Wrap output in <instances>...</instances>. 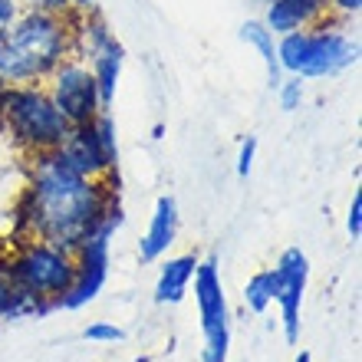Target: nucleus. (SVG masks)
Returning a JSON list of instances; mask_svg holds the SVG:
<instances>
[{
    "mask_svg": "<svg viewBox=\"0 0 362 362\" xmlns=\"http://www.w3.org/2000/svg\"><path fill=\"white\" fill-rule=\"evenodd\" d=\"M122 59H125V49L119 40L105 43L103 49H95L93 57L86 59V66L93 69L95 76V86H99V95H103V105L109 109L115 95V86H119V76H122Z\"/></svg>",
    "mask_w": 362,
    "mask_h": 362,
    "instance_id": "obj_14",
    "label": "nucleus"
},
{
    "mask_svg": "<svg viewBox=\"0 0 362 362\" xmlns=\"http://www.w3.org/2000/svg\"><path fill=\"white\" fill-rule=\"evenodd\" d=\"M194 303L201 316V333H204V362H228L230 349V313L224 300V284H221L218 264L214 260H198L194 267Z\"/></svg>",
    "mask_w": 362,
    "mask_h": 362,
    "instance_id": "obj_7",
    "label": "nucleus"
},
{
    "mask_svg": "<svg viewBox=\"0 0 362 362\" xmlns=\"http://www.w3.org/2000/svg\"><path fill=\"white\" fill-rule=\"evenodd\" d=\"M362 10V0H329V13H339V17H356Z\"/></svg>",
    "mask_w": 362,
    "mask_h": 362,
    "instance_id": "obj_22",
    "label": "nucleus"
},
{
    "mask_svg": "<svg viewBox=\"0 0 362 362\" xmlns=\"http://www.w3.org/2000/svg\"><path fill=\"white\" fill-rule=\"evenodd\" d=\"M276 95H280V109H284V112H296V109H300V103H303V79H300V76L280 79Z\"/></svg>",
    "mask_w": 362,
    "mask_h": 362,
    "instance_id": "obj_17",
    "label": "nucleus"
},
{
    "mask_svg": "<svg viewBox=\"0 0 362 362\" xmlns=\"http://www.w3.org/2000/svg\"><path fill=\"white\" fill-rule=\"evenodd\" d=\"M276 59H280L284 73L300 79L339 76L359 59V43L346 37L339 27L316 23V27H303L280 37Z\"/></svg>",
    "mask_w": 362,
    "mask_h": 362,
    "instance_id": "obj_5",
    "label": "nucleus"
},
{
    "mask_svg": "<svg viewBox=\"0 0 362 362\" xmlns=\"http://www.w3.org/2000/svg\"><path fill=\"white\" fill-rule=\"evenodd\" d=\"M20 0H0V37L7 33L10 27H13V20L20 17Z\"/></svg>",
    "mask_w": 362,
    "mask_h": 362,
    "instance_id": "obj_21",
    "label": "nucleus"
},
{
    "mask_svg": "<svg viewBox=\"0 0 362 362\" xmlns=\"http://www.w3.org/2000/svg\"><path fill=\"white\" fill-rule=\"evenodd\" d=\"M254 158H257V139H254V135H247V139H244V145H240V155H238V175H240V178H247V175H250Z\"/></svg>",
    "mask_w": 362,
    "mask_h": 362,
    "instance_id": "obj_19",
    "label": "nucleus"
},
{
    "mask_svg": "<svg viewBox=\"0 0 362 362\" xmlns=\"http://www.w3.org/2000/svg\"><path fill=\"white\" fill-rule=\"evenodd\" d=\"M73 17L53 10L27 7L20 10L13 27L0 37V83L30 86L47 83L49 73L73 57Z\"/></svg>",
    "mask_w": 362,
    "mask_h": 362,
    "instance_id": "obj_2",
    "label": "nucleus"
},
{
    "mask_svg": "<svg viewBox=\"0 0 362 362\" xmlns=\"http://www.w3.org/2000/svg\"><path fill=\"white\" fill-rule=\"evenodd\" d=\"M122 224V211L115 204L105 221L89 234L76 250V274H73V284L66 286V293L57 300V310H83L86 303H93L95 296L103 293L105 276H109V238L115 234V228Z\"/></svg>",
    "mask_w": 362,
    "mask_h": 362,
    "instance_id": "obj_6",
    "label": "nucleus"
},
{
    "mask_svg": "<svg viewBox=\"0 0 362 362\" xmlns=\"http://www.w3.org/2000/svg\"><path fill=\"white\" fill-rule=\"evenodd\" d=\"M276 293H280V274H276V267H267L247 280V286H244V303H247L254 313H267L270 306L276 303Z\"/></svg>",
    "mask_w": 362,
    "mask_h": 362,
    "instance_id": "obj_16",
    "label": "nucleus"
},
{
    "mask_svg": "<svg viewBox=\"0 0 362 362\" xmlns=\"http://www.w3.org/2000/svg\"><path fill=\"white\" fill-rule=\"evenodd\" d=\"M27 7H37V10H53V13H69V0H27Z\"/></svg>",
    "mask_w": 362,
    "mask_h": 362,
    "instance_id": "obj_23",
    "label": "nucleus"
},
{
    "mask_svg": "<svg viewBox=\"0 0 362 362\" xmlns=\"http://www.w3.org/2000/svg\"><path fill=\"white\" fill-rule=\"evenodd\" d=\"M115 208L109 178H86L73 172L57 152L30 158L27 188L13 214V240H49L57 247L76 250Z\"/></svg>",
    "mask_w": 362,
    "mask_h": 362,
    "instance_id": "obj_1",
    "label": "nucleus"
},
{
    "mask_svg": "<svg viewBox=\"0 0 362 362\" xmlns=\"http://www.w3.org/2000/svg\"><path fill=\"white\" fill-rule=\"evenodd\" d=\"M267 4H270V0H267Z\"/></svg>",
    "mask_w": 362,
    "mask_h": 362,
    "instance_id": "obj_26",
    "label": "nucleus"
},
{
    "mask_svg": "<svg viewBox=\"0 0 362 362\" xmlns=\"http://www.w3.org/2000/svg\"><path fill=\"white\" fill-rule=\"evenodd\" d=\"M346 230H349L353 240L362 238V194L359 191L353 194V204H349V214H346Z\"/></svg>",
    "mask_w": 362,
    "mask_h": 362,
    "instance_id": "obj_20",
    "label": "nucleus"
},
{
    "mask_svg": "<svg viewBox=\"0 0 362 362\" xmlns=\"http://www.w3.org/2000/svg\"><path fill=\"white\" fill-rule=\"evenodd\" d=\"M69 7L76 10V13H86V10L95 7V0H69Z\"/></svg>",
    "mask_w": 362,
    "mask_h": 362,
    "instance_id": "obj_24",
    "label": "nucleus"
},
{
    "mask_svg": "<svg viewBox=\"0 0 362 362\" xmlns=\"http://www.w3.org/2000/svg\"><path fill=\"white\" fill-rule=\"evenodd\" d=\"M57 155L73 168V172L86 175V178H109L119 158L115 148V125L109 112H99L93 122L73 125Z\"/></svg>",
    "mask_w": 362,
    "mask_h": 362,
    "instance_id": "obj_8",
    "label": "nucleus"
},
{
    "mask_svg": "<svg viewBox=\"0 0 362 362\" xmlns=\"http://www.w3.org/2000/svg\"><path fill=\"white\" fill-rule=\"evenodd\" d=\"M198 267V257L194 254H181V257H168L162 264V274H158V284H155V300L158 303H181L185 293H188V284Z\"/></svg>",
    "mask_w": 362,
    "mask_h": 362,
    "instance_id": "obj_13",
    "label": "nucleus"
},
{
    "mask_svg": "<svg viewBox=\"0 0 362 362\" xmlns=\"http://www.w3.org/2000/svg\"><path fill=\"white\" fill-rule=\"evenodd\" d=\"M276 274H280V293H276V306H280V323H284L286 343L300 339V303H303L306 276H310V260L300 247H286L276 260Z\"/></svg>",
    "mask_w": 362,
    "mask_h": 362,
    "instance_id": "obj_10",
    "label": "nucleus"
},
{
    "mask_svg": "<svg viewBox=\"0 0 362 362\" xmlns=\"http://www.w3.org/2000/svg\"><path fill=\"white\" fill-rule=\"evenodd\" d=\"M296 362H313V356H310V353H300V356H296Z\"/></svg>",
    "mask_w": 362,
    "mask_h": 362,
    "instance_id": "obj_25",
    "label": "nucleus"
},
{
    "mask_svg": "<svg viewBox=\"0 0 362 362\" xmlns=\"http://www.w3.org/2000/svg\"><path fill=\"white\" fill-rule=\"evenodd\" d=\"M175 238H178V204H175V198L162 194V198L155 201V211H152V221H148L145 238L139 240V257H142V264L162 260L165 254H168V247L175 244Z\"/></svg>",
    "mask_w": 362,
    "mask_h": 362,
    "instance_id": "obj_12",
    "label": "nucleus"
},
{
    "mask_svg": "<svg viewBox=\"0 0 362 362\" xmlns=\"http://www.w3.org/2000/svg\"><path fill=\"white\" fill-rule=\"evenodd\" d=\"M43 86H47L53 105H57L59 115H63L69 125H86V122H93L99 112H105L93 69L76 57L63 59V63L49 73V79Z\"/></svg>",
    "mask_w": 362,
    "mask_h": 362,
    "instance_id": "obj_9",
    "label": "nucleus"
},
{
    "mask_svg": "<svg viewBox=\"0 0 362 362\" xmlns=\"http://www.w3.org/2000/svg\"><path fill=\"white\" fill-rule=\"evenodd\" d=\"M4 274H7L10 286H17L20 293H27L30 300H37L43 310H57V300L66 293V286L73 284L76 274V257L73 250L57 247L49 240L30 238L10 244V254L4 260Z\"/></svg>",
    "mask_w": 362,
    "mask_h": 362,
    "instance_id": "obj_4",
    "label": "nucleus"
},
{
    "mask_svg": "<svg viewBox=\"0 0 362 362\" xmlns=\"http://www.w3.org/2000/svg\"><path fill=\"white\" fill-rule=\"evenodd\" d=\"M240 40H244V43H250V47L260 53L264 66H267L270 86H280V79H284V69H280V59H276V43H274V33L267 30V23L247 20V23L240 27Z\"/></svg>",
    "mask_w": 362,
    "mask_h": 362,
    "instance_id": "obj_15",
    "label": "nucleus"
},
{
    "mask_svg": "<svg viewBox=\"0 0 362 362\" xmlns=\"http://www.w3.org/2000/svg\"><path fill=\"white\" fill-rule=\"evenodd\" d=\"M329 20V0H270L267 30L274 37H286L293 30L316 27Z\"/></svg>",
    "mask_w": 362,
    "mask_h": 362,
    "instance_id": "obj_11",
    "label": "nucleus"
},
{
    "mask_svg": "<svg viewBox=\"0 0 362 362\" xmlns=\"http://www.w3.org/2000/svg\"><path fill=\"white\" fill-rule=\"evenodd\" d=\"M0 129L20 152L33 158L43 152H57L73 125L59 115L43 83H30V86H7L0 103Z\"/></svg>",
    "mask_w": 362,
    "mask_h": 362,
    "instance_id": "obj_3",
    "label": "nucleus"
},
{
    "mask_svg": "<svg viewBox=\"0 0 362 362\" xmlns=\"http://www.w3.org/2000/svg\"><path fill=\"white\" fill-rule=\"evenodd\" d=\"M83 336H86L89 343H122L125 329H119V326H112V323H105V320H95V323H89L86 329H83Z\"/></svg>",
    "mask_w": 362,
    "mask_h": 362,
    "instance_id": "obj_18",
    "label": "nucleus"
}]
</instances>
